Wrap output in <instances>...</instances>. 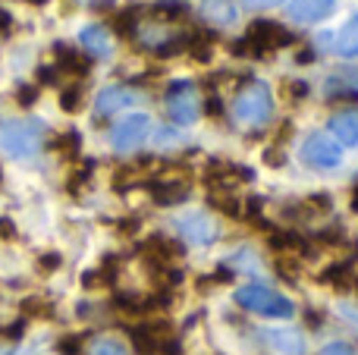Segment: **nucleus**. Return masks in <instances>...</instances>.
<instances>
[{"instance_id":"obj_1","label":"nucleus","mask_w":358,"mask_h":355,"mask_svg":"<svg viewBox=\"0 0 358 355\" xmlns=\"http://www.w3.org/2000/svg\"><path fill=\"white\" fill-rule=\"evenodd\" d=\"M44 142L41 119H3L0 123V148L10 157H31Z\"/></svg>"},{"instance_id":"obj_2","label":"nucleus","mask_w":358,"mask_h":355,"mask_svg":"<svg viewBox=\"0 0 358 355\" xmlns=\"http://www.w3.org/2000/svg\"><path fill=\"white\" fill-rule=\"evenodd\" d=\"M236 305L252 314H261V318H289L296 312V305L286 296L273 293V289L261 287V283H248V287L236 289Z\"/></svg>"},{"instance_id":"obj_3","label":"nucleus","mask_w":358,"mask_h":355,"mask_svg":"<svg viewBox=\"0 0 358 355\" xmlns=\"http://www.w3.org/2000/svg\"><path fill=\"white\" fill-rule=\"evenodd\" d=\"M233 113L242 126H261L271 119L273 113V94L264 82H248L245 88L236 92L233 101Z\"/></svg>"},{"instance_id":"obj_4","label":"nucleus","mask_w":358,"mask_h":355,"mask_svg":"<svg viewBox=\"0 0 358 355\" xmlns=\"http://www.w3.org/2000/svg\"><path fill=\"white\" fill-rule=\"evenodd\" d=\"M164 101H167V113L176 126H192L201 117V101H198L195 82H173L164 94Z\"/></svg>"},{"instance_id":"obj_5","label":"nucleus","mask_w":358,"mask_h":355,"mask_svg":"<svg viewBox=\"0 0 358 355\" xmlns=\"http://www.w3.org/2000/svg\"><path fill=\"white\" fill-rule=\"evenodd\" d=\"M248 50H252L255 57L267 54V50H277V48H289V44H296V35H289V31L283 29V25L271 22V19H255L252 25H248Z\"/></svg>"},{"instance_id":"obj_6","label":"nucleus","mask_w":358,"mask_h":355,"mask_svg":"<svg viewBox=\"0 0 358 355\" xmlns=\"http://www.w3.org/2000/svg\"><path fill=\"white\" fill-rule=\"evenodd\" d=\"M302 161L315 170H334L343 164V151L330 136L315 132V136H308L302 145Z\"/></svg>"},{"instance_id":"obj_7","label":"nucleus","mask_w":358,"mask_h":355,"mask_svg":"<svg viewBox=\"0 0 358 355\" xmlns=\"http://www.w3.org/2000/svg\"><path fill=\"white\" fill-rule=\"evenodd\" d=\"M148 132H151V119L145 117V113H132V117L120 119V123L113 126L110 142L117 151H136L138 145L148 138Z\"/></svg>"},{"instance_id":"obj_8","label":"nucleus","mask_w":358,"mask_h":355,"mask_svg":"<svg viewBox=\"0 0 358 355\" xmlns=\"http://www.w3.org/2000/svg\"><path fill=\"white\" fill-rule=\"evenodd\" d=\"M179 236L189 245H210L217 239V224L204 211H189L176 220Z\"/></svg>"},{"instance_id":"obj_9","label":"nucleus","mask_w":358,"mask_h":355,"mask_svg":"<svg viewBox=\"0 0 358 355\" xmlns=\"http://www.w3.org/2000/svg\"><path fill=\"white\" fill-rule=\"evenodd\" d=\"M334 10H336V0H292L289 19L302 25H315V22H324Z\"/></svg>"},{"instance_id":"obj_10","label":"nucleus","mask_w":358,"mask_h":355,"mask_svg":"<svg viewBox=\"0 0 358 355\" xmlns=\"http://www.w3.org/2000/svg\"><path fill=\"white\" fill-rule=\"evenodd\" d=\"M330 132H334L336 145L355 148L358 145V107H349V110L334 113V117H330Z\"/></svg>"},{"instance_id":"obj_11","label":"nucleus","mask_w":358,"mask_h":355,"mask_svg":"<svg viewBox=\"0 0 358 355\" xmlns=\"http://www.w3.org/2000/svg\"><path fill=\"white\" fill-rule=\"evenodd\" d=\"M264 343L271 346V352H277V355H305L308 352L305 337L299 331H289V327H283V331H267Z\"/></svg>"},{"instance_id":"obj_12","label":"nucleus","mask_w":358,"mask_h":355,"mask_svg":"<svg viewBox=\"0 0 358 355\" xmlns=\"http://www.w3.org/2000/svg\"><path fill=\"white\" fill-rule=\"evenodd\" d=\"M129 104H136V92H129L126 85L104 88V92L98 94V101H94V107H98L101 117H107V113H117V110H126Z\"/></svg>"},{"instance_id":"obj_13","label":"nucleus","mask_w":358,"mask_h":355,"mask_svg":"<svg viewBox=\"0 0 358 355\" xmlns=\"http://www.w3.org/2000/svg\"><path fill=\"white\" fill-rule=\"evenodd\" d=\"M201 16L214 25H233L239 19V3L236 0H201Z\"/></svg>"},{"instance_id":"obj_14","label":"nucleus","mask_w":358,"mask_h":355,"mask_svg":"<svg viewBox=\"0 0 358 355\" xmlns=\"http://www.w3.org/2000/svg\"><path fill=\"white\" fill-rule=\"evenodd\" d=\"M148 192H151V198H155L157 205H182V201L189 198V182H182V180L151 182Z\"/></svg>"},{"instance_id":"obj_15","label":"nucleus","mask_w":358,"mask_h":355,"mask_svg":"<svg viewBox=\"0 0 358 355\" xmlns=\"http://www.w3.org/2000/svg\"><path fill=\"white\" fill-rule=\"evenodd\" d=\"M79 38H82V48H85L92 57H107L110 54V35H107L104 25H85Z\"/></svg>"},{"instance_id":"obj_16","label":"nucleus","mask_w":358,"mask_h":355,"mask_svg":"<svg viewBox=\"0 0 358 355\" xmlns=\"http://www.w3.org/2000/svg\"><path fill=\"white\" fill-rule=\"evenodd\" d=\"M54 54H57V63H60L63 73H73V75H85L88 69H92V60L82 54H76L73 48H66V44H54Z\"/></svg>"},{"instance_id":"obj_17","label":"nucleus","mask_w":358,"mask_h":355,"mask_svg":"<svg viewBox=\"0 0 358 355\" xmlns=\"http://www.w3.org/2000/svg\"><path fill=\"white\" fill-rule=\"evenodd\" d=\"M142 252L148 258H155V261H170V258L182 255V249H179L176 242H170V239H164V236H151L148 242L142 245Z\"/></svg>"},{"instance_id":"obj_18","label":"nucleus","mask_w":358,"mask_h":355,"mask_svg":"<svg viewBox=\"0 0 358 355\" xmlns=\"http://www.w3.org/2000/svg\"><path fill=\"white\" fill-rule=\"evenodd\" d=\"M336 54L340 57H358V16L349 19V22L336 31Z\"/></svg>"},{"instance_id":"obj_19","label":"nucleus","mask_w":358,"mask_h":355,"mask_svg":"<svg viewBox=\"0 0 358 355\" xmlns=\"http://www.w3.org/2000/svg\"><path fill=\"white\" fill-rule=\"evenodd\" d=\"M267 242L273 252H305V239L292 230H273Z\"/></svg>"},{"instance_id":"obj_20","label":"nucleus","mask_w":358,"mask_h":355,"mask_svg":"<svg viewBox=\"0 0 358 355\" xmlns=\"http://www.w3.org/2000/svg\"><path fill=\"white\" fill-rule=\"evenodd\" d=\"M321 283H327V287H334V289H346L349 283H352V261L330 264V268L321 274Z\"/></svg>"},{"instance_id":"obj_21","label":"nucleus","mask_w":358,"mask_h":355,"mask_svg":"<svg viewBox=\"0 0 358 355\" xmlns=\"http://www.w3.org/2000/svg\"><path fill=\"white\" fill-rule=\"evenodd\" d=\"M136 22H138V6H126V10L113 13V31L117 35H132Z\"/></svg>"},{"instance_id":"obj_22","label":"nucleus","mask_w":358,"mask_h":355,"mask_svg":"<svg viewBox=\"0 0 358 355\" xmlns=\"http://www.w3.org/2000/svg\"><path fill=\"white\" fill-rule=\"evenodd\" d=\"M210 208H217V211H223L227 217H239L242 214V205L233 198V195H220V192H210Z\"/></svg>"},{"instance_id":"obj_23","label":"nucleus","mask_w":358,"mask_h":355,"mask_svg":"<svg viewBox=\"0 0 358 355\" xmlns=\"http://www.w3.org/2000/svg\"><path fill=\"white\" fill-rule=\"evenodd\" d=\"M54 148L60 151L63 157H76L79 154V148H82V136L79 132H63V136L54 142Z\"/></svg>"},{"instance_id":"obj_24","label":"nucleus","mask_w":358,"mask_h":355,"mask_svg":"<svg viewBox=\"0 0 358 355\" xmlns=\"http://www.w3.org/2000/svg\"><path fill=\"white\" fill-rule=\"evenodd\" d=\"M22 312H25V318H50V314H54V305H50L48 299H25Z\"/></svg>"},{"instance_id":"obj_25","label":"nucleus","mask_w":358,"mask_h":355,"mask_svg":"<svg viewBox=\"0 0 358 355\" xmlns=\"http://www.w3.org/2000/svg\"><path fill=\"white\" fill-rule=\"evenodd\" d=\"M79 101H82V88H79V85L63 88V94H60V107H63L66 113H76V110H79Z\"/></svg>"},{"instance_id":"obj_26","label":"nucleus","mask_w":358,"mask_h":355,"mask_svg":"<svg viewBox=\"0 0 358 355\" xmlns=\"http://www.w3.org/2000/svg\"><path fill=\"white\" fill-rule=\"evenodd\" d=\"M182 13H185V6H182V3H173V0H170V3H157V6H155V16L164 19V22L182 19Z\"/></svg>"},{"instance_id":"obj_27","label":"nucleus","mask_w":358,"mask_h":355,"mask_svg":"<svg viewBox=\"0 0 358 355\" xmlns=\"http://www.w3.org/2000/svg\"><path fill=\"white\" fill-rule=\"evenodd\" d=\"M92 355H126V349H123V343L120 340H98V343L92 346Z\"/></svg>"},{"instance_id":"obj_28","label":"nucleus","mask_w":358,"mask_h":355,"mask_svg":"<svg viewBox=\"0 0 358 355\" xmlns=\"http://www.w3.org/2000/svg\"><path fill=\"white\" fill-rule=\"evenodd\" d=\"M57 268H60V255H57V252H48V255L38 258V270H41V274H54Z\"/></svg>"},{"instance_id":"obj_29","label":"nucleus","mask_w":358,"mask_h":355,"mask_svg":"<svg viewBox=\"0 0 358 355\" xmlns=\"http://www.w3.org/2000/svg\"><path fill=\"white\" fill-rule=\"evenodd\" d=\"M16 101H19V107H31L38 101V85H22L16 92Z\"/></svg>"},{"instance_id":"obj_30","label":"nucleus","mask_w":358,"mask_h":355,"mask_svg":"<svg viewBox=\"0 0 358 355\" xmlns=\"http://www.w3.org/2000/svg\"><path fill=\"white\" fill-rule=\"evenodd\" d=\"M283 92H286V98H292V101H302L305 98V94H308V82H286V88H283Z\"/></svg>"},{"instance_id":"obj_31","label":"nucleus","mask_w":358,"mask_h":355,"mask_svg":"<svg viewBox=\"0 0 358 355\" xmlns=\"http://www.w3.org/2000/svg\"><path fill=\"white\" fill-rule=\"evenodd\" d=\"M92 167H94V164L88 161L85 167L79 170V173H73V180H69V192H79V189H82V182H88V176H92Z\"/></svg>"},{"instance_id":"obj_32","label":"nucleus","mask_w":358,"mask_h":355,"mask_svg":"<svg viewBox=\"0 0 358 355\" xmlns=\"http://www.w3.org/2000/svg\"><path fill=\"white\" fill-rule=\"evenodd\" d=\"M57 349H60L63 355H79L82 352V337H63Z\"/></svg>"},{"instance_id":"obj_33","label":"nucleus","mask_w":358,"mask_h":355,"mask_svg":"<svg viewBox=\"0 0 358 355\" xmlns=\"http://www.w3.org/2000/svg\"><path fill=\"white\" fill-rule=\"evenodd\" d=\"M321 355H355V352H352V346H346V343H327L321 349Z\"/></svg>"},{"instance_id":"obj_34","label":"nucleus","mask_w":358,"mask_h":355,"mask_svg":"<svg viewBox=\"0 0 358 355\" xmlns=\"http://www.w3.org/2000/svg\"><path fill=\"white\" fill-rule=\"evenodd\" d=\"M261 205H264V201H261L258 195H252V198L245 201V214H248V217H252V220H258V214H261Z\"/></svg>"},{"instance_id":"obj_35","label":"nucleus","mask_w":358,"mask_h":355,"mask_svg":"<svg viewBox=\"0 0 358 355\" xmlns=\"http://www.w3.org/2000/svg\"><path fill=\"white\" fill-rule=\"evenodd\" d=\"M321 242H327V245L343 242V230H340V226H334V230H324L321 233Z\"/></svg>"},{"instance_id":"obj_36","label":"nucleus","mask_w":358,"mask_h":355,"mask_svg":"<svg viewBox=\"0 0 358 355\" xmlns=\"http://www.w3.org/2000/svg\"><path fill=\"white\" fill-rule=\"evenodd\" d=\"M277 3H283V0H242V6H248V10H267Z\"/></svg>"},{"instance_id":"obj_37","label":"nucleus","mask_w":358,"mask_h":355,"mask_svg":"<svg viewBox=\"0 0 358 355\" xmlns=\"http://www.w3.org/2000/svg\"><path fill=\"white\" fill-rule=\"evenodd\" d=\"M308 208H317V211H330V198H327V195H311V198H308Z\"/></svg>"},{"instance_id":"obj_38","label":"nucleus","mask_w":358,"mask_h":355,"mask_svg":"<svg viewBox=\"0 0 358 355\" xmlns=\"http://www.w3.org/2000/svg\"><path fill=\"white\" fill-rule=\"evenodd\" d=\"M280 277H283V280H296V277H299V268H296V264L280 261Z\"/></svg>"},{"instance_id":"obj_39","label":"nucleus","mask_w":358,"mask_h":355,"mask_svg":"<svg viewBox=\"0 0 358 355\" xmlns=\"http://www.w3.org/2000/svg\"><path fill=\"white\" fill-rule=\"evenodd\" d=\"M38 82H44V85H54V82H57V69H48V66L38 69Z\"/></svg>"},{"instance_id":"obj_40","label":"nucleus","mask_w":358,"mask_h":355,"mask_svg":"<svg viewBox=\"0 0 358 355\" xmlns=\"http://www.w3.org/2000/svg\"><path fill=\"white\" fill-rule=\"evenodd\" d=\"M176 142V132L173 129H161L157 132V145H173Z\"/></svg>"},{"instance_id":"obj_41","label":"nucleus","mask_w":358,"mask_h":355,"mask_svg":"<svg viewBox=\"0 0 358 355\" xmlns=\"http://www.w3.org/2000/svg\"><path fill=\"white\" fill-rule=\"evenodd\" d=\"M13 236H16V226L10 220H0V239H13Z\"/></svg>"},{"instance_id":"obj_42","label":"nucleus","mask_w":358,"mask_h":355,"mask_svg":"<svg viewBox=\"0 0 358 355\" xmlns=\"http://www.w3.org/2000/svg\"><path fill=\"white\" fill-rule=\"evenodd\" d=\"M264 161L271 164V167H280V164H283V154H280L277 148H271V151H267V154H264Z\"/></svg>"},{"instance_id":"obj_43","label":"nucleus","mask_w":358,"mask_h":355,"mask_svg":"<svg viewBox=\"0 0 358 355\" xmlns=\"http://www.w3.org/2000/svg\"><path fill=\"white\" fill-rule=\"evenodd\" d=\"M208 113H210V117H220V113H223L220 98H210V101H208Z\"/></svg>"},{"instance_id":"obj_44","label":"nucleus","mask_w":358,"mask_h":355,"mask_svg":"<svg viewBox=\"0 0 358 355\" xmlns=\"http://www.w3.org/2000/svg\"><path fill=\"white\" fill-rule=\"evenodd\" d=\"M340 312H343V318H349V321H355V324H358V308H352V305H343Z\"/></svg>"},{"instance_id":"obj_45","label":"nucleus","mask_w":358,"mask_h":355,"mask_svg":"<svg viewBox=\"0 0 358 355\" xmlns=\"http://www.w3.org/2000/svg\"><path fill=\"white\" fill-rule=\"evenodd\" d=\"M311 60H315V50H299L296 63H302V66H305V63H311Z\"/></svg>"},{"instance_id":"obj_46","label":"nucleus","mask_w":358,"mask_h":355,"mask_svg":"<svg viewBox=\"0 0 358 355\" xmlns=\"http://www.w3.org/2000/svg\"><path fill=\"white\" fill-rule=\"evenodd\" d=\"M22 327H25L22 321H19V324H13L10 331H6V337H10V340H19V337H22Z\"/></svg>"},{"instance_id":"obj_47","label":"nucleus","mask_w":358,"mask_h":355,"mask_svg":"<svg viewBox=\"0 0 358 355\" xmlns=\"http://www.w3.org/2000/svg\"><path fill=\"white\" fill-rule=\"evenodd\" d=\"M229 50H233L236 57H239V54H248V41H233V48H229Z\"/></svg>"},{"instance_id":"obj_48","label":"nucleus","mask_w":358,"mask_h":355,"mask_svg":"<svg viewBox=\"0 0 358 355\" xmlns=\"http://www.w3.org/2000/svg\"><path fill=\"white\" fill-rule=\"evenodd\" d=\"M10 25H13L10 13H6V10H0V31H6V29H10Z\"/></svg>"},{"instance_id":"obj_49","label":"nucleus","mask_w":358,"mask_h":355,"mask_svg":"<svg viewBox=\"0 0 358 355\" xmlns=\"http://www.w3.org/2000/svg\"><path fill=\"white\" fill-rule=\"evenodd\" d=\"M120 230H123V233H136L138 230V220H123V224H120Z\"/></svg>"},{"instance_id":"obj_50","label":"nucleus","mask_w":358,"mask_h":355,"mask_svg":"<svg viewBox=\"0 0 358 355\" xmlns=\"http://www.w3.org/2000/svg\"><path fill=\"white\" fill-rule=\"evenodd\" d=\"M352 211H358V186H355V195H352Z\"/></svg>"},{"instance_id":"obj_51","label":"nucleus","mask_w":358,"mask_h":355,"mask_svg":"<svg viewBox=\"0 0 358 355\" xmlns=\"http://www.w3.org/2000/svg\"><path fill=\"white\" fill-rule=\"evenodd\" d=\"M29 3H38V6H41V3H48V0H29Z\"/></svg>"},{"instance_id":"obj_52","label":"nucleus","mask_w":358,"mask_h":355,"mask_svg":"<svg viewBox=\"0 0 358 355\" xmlns=\"http://www.w3.org/2000/svg\"><path fill=\"white\" fill-rule=\"evenodd\" d=\"M0 355H10V352H0Z\"/></svg>"}]
</instances>
